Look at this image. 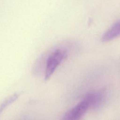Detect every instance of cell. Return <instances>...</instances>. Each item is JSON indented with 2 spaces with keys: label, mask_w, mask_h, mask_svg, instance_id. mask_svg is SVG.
Instances as JSON below:
<instances>
[{
  "label": "cell",
  "mask_w": 120,
  "mask_h": 120,
  "mask_svg": "<svg viewBox=\"0 0 120 120\" xmlns=\"http://www.w3.org/2000/svg\"><path fill=\"white\" fill-rule=\"evenodd\" d=\"M67 56V52L62 49H57L48 57L45 73V80H48L54 73L57 67Z\"/></svg>",
  "instance_id": "1"
},
{
  "label": "cell",
  "mask_w": 120,
  "mask_h": 120,
  "mask_svg": "<svg viewBox=\"0 0 120 120\" xmlns=\"http://www.w3.org/2000/svg\"><path fill=\"white\" fill-rule=\"evenodd\" d=\"M89 108V103L84 98L77 105L65 114L63 119L69 120L80 119L86 113Z\"/></svg>",
  "instance_id": "2"
},
{
  "label": "cell",
  "mask_w": 120,
  "mask_h": 120,
  "mask_svg": "<svg viewBox=\"0 0 120 120\" xmlns=\"http://www.w3.org/2000/svg\"><path fill=\"white\" fill-rule=\"evenodd\" d=\"M89 102L90 108L98 109L104 104L106 98V94L104 90L92 91L88 93L84 97Z\"/></svg>",
  "instance_id": "3"
},
{
  "label": "cell",
  "mask_w": 120,
  "mask_h": 120,
  "mask_svg": "<svg viewBox=\"0 0 120 120\" xmlns=\"http://www.w3.org/2000/svg\"><path fill=\"white\" fill-rule=\"evenodd\" d=\"M120 35V22L118 21L113 24L112 26L101 37V41L103 42L110 41Z\"/></svg>",
  "instance_id": "4"
},
{
  "label": "cell",
  "mask_w": 120,
  "mask_h": 120,
  "mask_svg": "<svg viewBox=\"0 0 120 120\" xmlns=\"http://www.w3.org/2000/svg\"><path fill=\"white\" fill-rule=\"evenodd\" d=\"M22 93V92H17L8 97L0 104V115L4 110L8 106L16 101Z\"/></svg>",
  "instance_id": "5"
}]
</instances>
